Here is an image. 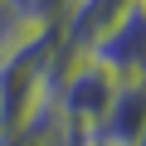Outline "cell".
<instances>
[{
  "mask_svg": "<svg viewBox=\"0 0 146 146\" xmlns=\"http://www.w3.org/2000/svg\"><path fill=\"white\" fill-rule=\"evenodd\" d=\"M0 131H5V112H0Z\"/></svg>",
  "mask_w": 146,
  "mask_h": 146,
  "instance_id": "8992f818",
  "label": "cell"
},
{
  "mask_svg": "<svg viewBox=\"0 0 146 146\" xmlns=\"http://www.w3.org/2000/svg\"><path fill=\"white\" fill-rule=\"evenodd\" d=\"M83 58H93L98 68H107L112 78H141L146 73V0H131V5L98 34L78 49Z\"/></svg>",
  "mask_w": 146,
  "mask_h": 146,
  "instance_id": "7a4b0ae2",
  "label": "cell"
},
{
  "mask_svg": "<svg viewBox=\"0 0 146 146\" xmlns=\"http://www.w3.org/2000/svg\"><path fill=\"white\" fill-rule=\"evenodd\" d=\"M136 146H146V127H141V136H136Z\"/></svg>",
  "mask_w": 146,
  "mask_h": 146,
  "instance_id": "5b68a950",
  "label": "cell"
},
{
  "mask_svg": "<svg viewBox=\"0 0 146 146\" xmlns=\"http://www.w3.org/2000/svg\"><path fill=\"white\" fill-rule=\"evenodd\" d=\"M112 93H117V78H112V73L98 68V63L83 58V54H73V58L63 63V73H58L54 112H58V122H63L68 131H93L98 117L107 112Z\"/></svg>",
  "mask_w": 146,
  "mask_h": 146,
  "instance_id": "6da1fadb",
  "label": "cell"
},
{
  "mask_svg": "<svg viewBox=\"0 0 146 146\" xmlns=\"http://www.w3.org/2000/svg\"><path fill=\"white\" fill-rule=\"evenodd\" d=\"M141 78H146V73H141Z\"/></svg>",
  "mask_w": 146,
  "mask_h": 146,
  "instance_id": "52a82bcc",
  "label": "cell"
},
{
  "mask_svg": "<svg viewBox=\"0 0 146 146\" xmlns=\"http://www.w3.org/2000/svg\"><path fill=\"white\" fill-rule=\"evenodd\" d=\"M131 0H68V15L58 25V39H63V54H78L88 39H98Z\"/></svg>",
  "mask_w": 146,
  "mask_h": 146,
  "instance_id": "277c9868",
  "label": "cell"
},
{
  "mask_svg": "<svg viewBox=\"0 0 146 146\" xmlns=\"http://www.w3.org/2000/svg\"><path fill=\"white\" fill-rule=\"evenodd\" d=\"M141 127H146V78H122L107 112L83 136H88V146H136Z\"/></svg>",
  "mask_w": 146,
  "mask_h": 146,
  "instance_id": "3957f363",
  "label": "cell"
}]
</instances>
